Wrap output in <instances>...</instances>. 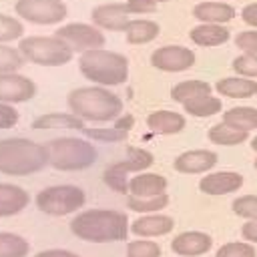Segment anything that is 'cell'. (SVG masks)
I'll return each mask as SVG.
<instances>
[{
  "instance_id": "60d3db41",
  "label": "cell",
  "mask_w": 257,
  "mask_h": 257,
  "mask_svg": "<svg viewBox=\"0 0 257 257\" xmlns=\"http://www.w3.org/2000/svg\"><path fill=\"white\" fill-rule=\"evenodd\" d=\"M126 6L131 10V14H147V12L157 10L155 0H126Z\"/></svg>"
},
{
  "instance_id": "74e56055",
  "label": "cell",
  "mask_w": 257,
  "mask_h": 257,
  "mask_svg": "<svg viewBox=\"0 0 257 257\" xmlns=\"http://www.w3.org/2000/svg\"><path fill=\"white\" fill-rule=\"evenodd\" d=\"M86 137L90 139H98V141H108V143H114V141H122L126 137L124 131L112 126V128H82Z\"/></svg>"
},
{
  "instance_id": "d6986e66",
  "label": "cell",
  "mask_w": 257,
  "mask_h": 257,
  "mask_svg": "<svg viewBox=\"0 0 257 257\" xmlns=\"http://www.w3.org/2000/svg\"><path fill=\"white\" fill-rule=\"evenodd\" d=\"M173 227H175V221L169 215H145L133 221L128 229L139 237H161L171 233Z\"/></svg>"
},
{
  "instance_id": "7a4b0ae2",
  "label": "cell",
  "mask_w": 257,
  "mask_h": 257,
  "mask_svg": "<svg viewBox=\"0 0 257 257\" xmlns=\"http://www.w3.org/2000/svg\"><path fill=\"white\" fill-rule=\"evenodd\" d=\"M48 165V151L30 139H0V173L10 177H26Z\"/></svg>"
},
{
  "instance_id": "f35d334b",
  "label": "cell",
  "mask_w": 257,
  "mask_h": 257,
  "mask_svg": "<svg viewBox=\"0 0 257 257\" xmlns=\"http://www.w3.org/2000/svg\"><path fill=\"white\" fill-rule=\"evenodd\" d=\"M237 48H241L245 54H257V30H243L235 36Z\"/></svg>"
},
{
  "instance_id": "8d00e7d4",
  "label": "cell",
  "mask_w": 257,
  "mask_h": 257,
  "mask_svg": "<svg viewBox=\"0 0 257 257\" xmlns=\"http://www.w3.org/2000/svg\"><path fill=\"white\" fill-rule=\"evenodd\" d=\"M233 70L245 78H257V54H241L233 60Z\"/></svg>"
},
{
  "instance_id": "8fae6325",
  "label": "cell",
  "mask_w": 257,
  "mask_h": 257,
  "mask_svg": "<svg viewBox=\"0 0 257 257\" xmlns=\"http://www.w3.org/2000/svg\"><path fill=\"white\" fill-rule=\"evenodd\" d=\"M197 56L191 48L179 46V44H169L161 46L151 54V64L163 72H183L195 64Z\"/></svg>"
},
{
  "instance_id": "5b68a950",
  "label": "cell",
  "mask_w": 257,
  "mask_h": 257,
  "mask_svg": "<svg viewBox=\"0 0 257 257\" xmlns=\"http://www.w3.org/2000/svg\"><path fill=\"white\" fill-rule=\"evenodd\" d=\"M48 151V165L56 171H84L96 163V149L84 141L74 137L52 139L44 145Z\"/></svg>"
},
{
  "instance_id": "6da1fadb",
  "label": "cell",
  "mask_w": 257,
  "mask_h": 257,
  "mask_svg": "<svg viewBox=\"0 0 257 257\" xmlns=\"http://www.w3.org/2000/svg\"><path fill=\"white\" fill-rule=\"evenodd\" d=\"M128 217L112 209H88L70 221V231L82 241L114 243L124 241L128 235Z\"/></svg>"
},
{
  "instance_id": "9c48e42d",
  "label": "cell",
  "mask_w": 257,
  "mask_h": 257,
  "mask_svg": "<svg viewBox=\"0 0 257 257\" xmlns=\"http://www.w3.org/2000/svg\"><path fill=\"white\" fill-rule=\"evenodd\" d=\"M16 14L32 24H58L66 18L68 10L62 0H16Z\"/></svg>"
},
{
  "instance_id": "4dcf8cb0",
  "label": "cell",
  "mask_w": 257,
  "mask_h": 257,
  "mask_svg": "<svg viewBox=\"0 0 257 257\" xmlns=\"http://www.w3.org/2000/svg\"><path fill=\"white\" fill-rule=\"evenodd\" d=\"M169 205V195H157V197H128L126 199V207L135 213H157L161 209H165Z\"/></svg>"
},
{
  "instance_id": "3957f363",
  "label": "cell",
  "mask_w": 257,
  "mask_h": 257,
  "mask_svg": "<svg viewBox=\"0 0 257 257\" xmlns=\"http://www.w3.org/2000/svg\"><path fill=\"white\" fill-rule=\"evenodd\" d=\"M68 108L82 120L108 122L120 116L122 100L104 86H82L68 92Z\"/></svg>"
},
{
  "instance_id": "f6af8a7d",
  "label": "cell",
  "mask_w": 257,
  "mask_h": 257,
  "mask_svg": "<svg viewBox=\"0 0 257 257\" xmlns=\"http://www.w3.org/2000/svg\"><path fill=\"white\" fill-rule=\"evenodd\" d=\"M135 124V118L131 116V114H124V116H118L116 118V128H120V131H124V133H128V128Z\"/></svg>"
},
{
  "instance_id": "4316f807",
  "label": "cell",
  "mask_w": 257,
  "mask_h": 257,
  "mask_svg": "<svg viewBox=\"0 0 257 257\" xmlns=\"http://www.w3.org/2000/svg\"><path fill=\"white\" fill-rule=\"evenodd\" d=\"M213 92V86L205 80H183L179 84H175L171 88V98L175 102H187L191 98H197V96H205V94H211Z\"/></svg>"
},
{
  "instance_id": "c3c4849f",
  "label": "cell",
  "mask_w": 257,
  "mask_h": 257,
  "mask_svg": "<svg viewBox=\"0 0 257 257\" xmlns=\"http://www.w3.org/2000/svg\"><path fill=\"white\" fill-rule=\"evenodd\" d=\"M155 2H157V4H159V2H169V0H155Z\"/></svg>"
},
{
  "instance_id": "ffe728a7",
  "label": "cell",
  "mask_w": 257,
  "mask_h": 257,
  "mask_svg": "<svg viewBox=\"0 0 257 257\" xmlns=\"http://www.w3.org/2000/svg\"><path fill=\"white\" fill-rule=\"evenodd\" d=\"M193 16L203 24H225L235 18V8L227 2H201L193 8Z\"/></svg>"
},
{
  "instance_id": "4fadbf2b",
  "label": "cell",
  "mask_w": 257,
  "mask_h": 257,
  "mask_svg": "<svg viewBox=\"0 0 257 257\" xmlns=\"http://www.w3.org/2000/svg\"><path fill=\"white\" fill-rule=\"evenodd\" d=\"M128 6L126 2H110V4H100L92 10V22L94 26L98 28H104V30H112V32H124L126 26H128Z\"/></svg>"
},
{
  "instance_id": "8992f818",
  "label": "cell",
  "mask_w": 257,
  "mask_h": 257,
  "mask_svg": "<svg viewBox=\"0 0 257 257\" xmlns=\"http://www.w3.org/2000/svg\"><path fill=\"white\" fill-rule=\"evenodd\" d=\"M24 60L40 66H62L72 60V48L58 36H26L18 42Z\"/></svg>"
},
{
  "instance_id": "7dc6e473",
  "label": "cell",
  "mask_w": 257,
  "mask_h": 257,
  "mask_svg": "<svg viewBox=\"0 0 257 257\" xmlns=\"http://www.w3.org/2000/svg\"><path fill=\"white\" fill-rule=\"evenodd\" d=\"M209 2H227V0H209Z\"/></svg>"
},
{
  "instance_id": "5bb4252c",
  "label": "cell",
  "mask_w": 257,
  "mask_h": 257,
  "mask_svg": "<svg viewBox=\"0 0 257 257\" xmlns=\"http://www.w3.org/2000/svg\"><path fill=\"white\" fill-rule=\"evenodd\" d=\"M243 175L235 173V171H217V173H209L201 179L199 189L205 195H213V197H221V195H229L235 193L243 187Z\"/></svg>"
},
{
  "instance_id": "d6a6232c",
  "label": "cell",
  "mask_w": 257,
  "mask_h": 257,
  "mask_svg": "<svg viewBox=\"0 0 257 257\" xmlns=\"http://www.w3.org/2000/svg\"><path fill=\"white\" fill-rule=\"evenodd\" d=\"M22 34H24V26L20 20H16L8 14H0V42L18 40Z\"/></svg>"
},
{
  "instance_id": "f1b7e54d",
  "label": "cell",
  "mask_w": 257,
  "mask_h": 257,
  "mask_svg": "<svg viewBox=\"0 0 257 257\" xmlns=\"http://www.w3.org/2000/svg\"><path fill=\"white\" fill-rule=\"evenodd\" d=\"M183 108L191 116L205 118V116L217 114L223 108V102L217 96H213V94H205V96H197V98H191V100L183 102Z\"/></svg>"
},
{
  "instance_id": "b9f144b4",
  "label": "cell",
  "mask_w": 257,
  "mask_h": 257,
  "mask_svg": "<svg viewBox=\"0 0 257 257\" xmlns=\"http://www.w3.org/2000/svg\"><path fill=\"white\" fill-rule=\"evenodd\" d=\"M241 18H243L245 24L255 26V30H257V2L247 4V6L241 10Z\"/></svg>"
},
{
  "instance_id": "ba28073f",
  "label": "cell",
  "mask_w": 257,
  "mask_h": 257,
  "mask_svg": "<svg viewBox=\"0 0 257 257\" xmlns=\"http://www.w3.org/2000/svg\"><path fill=\"white\" fill-rule=\"evenodd\" d=\"M155 163V157L139 147H128L126 149V159L112 163L104 173H102V181L116 193H128V173H139L149 169Z\"/></svg>"
},
{
  "instance_id": "d4e9b609",
  "label": "cell",
  "mask_w": 257,
  "mask_h": 257,
  "mask_svg": "<svg viewBox=\"0 0 257 257\" xmlns=\"http://www.w3.org/2000/svg\"><path fill=\"white\" fill-rule=\"evenodd\" d=\"M161 32V26L153 20H131L124 34H126V42L131 44H147L151 40H155Z\"/></svg>"
},
{
  "instance_id": "e0dca14e",
  "label": "cell",
  "mask_w": 257,
  "mask_h": 257,
  "mask_svg": "<svg viewBox=\"0 0 257 257\" xmlns=\"http://www.w3.org/2000/svg\"><path fill=\"white\" fill-rule=\"evenodd\" d=\"M30 203L26 189L10 183H0V217H12L24 211Z\"/></svg>"
},
{
  "instance_id": "f546056e",
  "label": "cell",
  "mask_w": 257,
  "mask_h": 257,
  "mask_svg": "<svg viewBox=\"0 0 257 257\" xmlns=\"http://www.w3.org/2000/svg\"><path fill=\"white\" fill-rule=\"evenodd\" d=\"M30 245L24 237L0 231V257H26Z\"/></svg>"
},
{
  "instance_id": "cb8c5ba5",
  "label": "cell",
  "mask_w": 257,
  "mask_h": 257,
  "mask_svg": "<svg viewBox=\"0 0 257 257\" xmlns=\"http://www.w3.org/2000/svg\"><path fill=\"white\" fill-rule=\"evenodd\" d=\"M209 141L215 143V145H221V147H233V145H241L247 141L249 133L247 131H241V128H235L227 122H219V124H213L207 133Z\"/></svg>"
},
{
  "instance_id": "ac0fdd59",
  "label": "cell",
  "mask_w": 257,
  "mask_h": 257,
  "mask_svg": "<svg viewBox=\"0 0 257 257\" xmlns=\"http://www.w3.org/2000/svg\"><path fill=\"white\" fill-rule=\"evenodd\" d=\"M167 179L157 173H139L128 179V193L133 197H157L167 191Z\"/></svg>"
},
{
  "instance_id": "ab89813d",
  "label": "cell",
  "mask_w": 257,
  "mask_h": 257,
  "mask_svg": "<svg viewBox=\"0 0 257 257\" xmlns=\"http://www.w3.org/2000/svg\"><path fill=\"white\" fill-rule=\"evenodd\" d=\"M18 122V110L6 102H0V128H12Z\"/></svg>"
},
{
  "instance_id": "836d02e7",
  "label": "cell",
  "mask_w": 257,
  "mask_h": 257,
  "mask_svg": "<svg viewBox=\"0 0 257 257\" xmlns=\"http://www.w3.org/2000/svg\"><path fill=\"white\" fill-rule=\"evenodd\" d=\"M126 257H161V247L149 239L131 241L126 245Z\"/></svg>"
},
{
  "instance_id": "484cf974",
  "label": "cell",
  "mask_w": 257,
  "mask_h": 257,
  "mask_svg": "<svg viewBox=\"0 0 257 257\" xmlns=\"http://www.w3.org/2000/svg\"><path fill=\"white\" fill-rule=\"evenodd\" d=\"M32 128H76L82 131L84 122L76 114H64V112H50L36 116L32 122Z\"/></svg>"
},
{
  "instance_id": "d590c367",
  "label": "cell",
  "mask_w": 257,
  "mask_h": 257,
  "mask_svg": "<svg viewBox=\"0 0 257 257\" xmlns=\"http://www.w3.org/2000/svg\"><path fill=\"white\" fill-rule=\"evenodd\" d=\"M215 257H257V251L249 243L233 241V243H225L223 247H219Z\"/></svg>"
},
{
  "instance_id": "603a6c76",
  "label": "cell",
  "mask_w": 257,
  "mask_h": 257,
  "mask_svg": "<svg viewBox=\"0 0 257 257\" xmlns=\"http://www.w3.org/2000/svg\"><path fill=\"white\" fill-rule=\"evenodd\" d=\"M229 28L223 24H199L191 28L189 38L199 46H221L229 42Z\"/></svg>"
},
{
  "instance_id": "83f0119b",
  "label": "cell",
  "mask_w": 257,
  "mask_h": 257,
  "mask_svg": "<svg viewBox=\"0 0 257 257\" xmlns=\"http://www.w3.org/2000/svg\"><path fill=\"white\" fill-rule=\"evenodd\" d=\"M223 122L241 128V131H255L257 128V108L253 106H233L229 110H225L223 114Z\"/></svg>"
},
{
  "instance_id": "44dd1931",
  "label": "cell",
  "mask_w": 257,
  "mask_h": 257,
  "mask_svg": "<svg viewBox=\"0 0 257 257\" xmlns=\"http://www.w3.org/2000/svg\"><path fill=\"white\" fill-rule=\"evenodd\" d=\"M187 120L175 110H155L147 116V126L157 135H177L185 128Z\"/></svg>"
},
{
  "instance_id": "1f68e13d",
  "label": "cell",
  "mask_w": 257,
  "mask_h": 257,
  "mask_svg": "<svg viewBox=\"0 0 257 257\" xmlns=\"http://www.w3.org/2000/svg\"><path fill=\"white\" fill-rule=\"evenodd\" d=\"M24 66V56L20 54L18 48L0 44V74L6 72H16Z\"/></svg>"
},
{
  "instance_id": "2e32d148",
  "label": "cell",
  "mask_w": 257,
  "mask_h": 257,
  "mask_svg": "<svg viewBox=\"0 0 257 257\" xmlns=\"http://www.w3.org/2000/svg\"><path fill=\"white\" fill-rule=\"evenodd\" d=\"M211 247H213V239L203 231H185L171 241V249L181 257H197L207 253Z\"/></svg>"
},
{
  "instance_id": "9a60e30c",
  "label": "cell",
  "mask_w": 257,
  "mask_h": 257,
  "mask_svg": "<svg viewBox=\"0 0 257 257\" xmlns=\"http://www.w3.org/2000/svg\"><path fill=\"white\" fill-rule=\"evenodd\" d=\"M219 157L217 153L213 151H207V149H197V151H185L181 153L173 167L175 171L179 173H185V175H197V173H205V171H211L215 165H217Z\"/></svg>"
},
{
  "instance_id": "277c9868",
  "label": "cell",
  "mask_w": 257,
  "mask_h": 257,
  "mask_svg": "<svg viewBox=\"0 0 257 257\" xmlns=\"http://www.w3.org/2000/svg\"><path fill=\"white\" fill-rule=\"evenodd\" d=\"M78 68L84 78H88L98 86H116L126 82L128 78L126 56L104 48L82 52L78 58Z\"/></svg>"
},
{
  "instance_id": "bcb514c9",
  "label": "cell",
  "mask_w": 257,
  "mask_h": 257,
  "mask_svg": "<svg viewBox=\"0 0 257 257\" xmlns=\"http://www.w3.org/2000/svg\"><path fill=\"white\" fill-rule=\"evenodd\" d=\"M251 149L257 153V137H253V139H251Z\"/></svg>"
},
{
  "instance_id": "52a82bcc",
  "label": "cell",
  "mask_w": 257,
  "mask_h": 257,
  "mask_svg": "<svg viewBox=\"0 0 257 257\" xmlns=\"http://www.w3.org/2000/svg\"><path fill=\"white\" fill-rule=\"evenodd\" d=\"M84 203H86V195L76 185H52V187L42 189L36 195L38 211L52 215V217H62V215L74 213Z\"/></svg>"
},
{
  "instance_id": "30bf717a",
  "label": "cell",
  "mask_w": 257,
  "mask_h": 257,
  "mask_svg": "<svg viewBox=\"0 0 257 257\" xmlns=\"http://www.w3.org/2000/svg\"><path fill=\"white\" fill-rule=\"evenodd\" d=\"M54 36L64 40L72 48V52H86L104 46V34L100 32V28L82 22H70L66 26H60Z\"/></svg>"
},
{
  "instance_id": "7c38bea8",
  "label": "cell",
  "mask_w": 257,
  "mask_h": 257,
  "mask_svg": "<svg viewBox=\"0 0 257 257\" xmlns=\"http://www.w3.org/2000/svg\"><path fill=\"white\" fill-rule=\"evenodd\" d=\"M36 94V84L28 76L6 72L0 74V102L14 104V102H26Z\"/></svg>"
},
{
  "instance_id": "7402d4cb",
  "label": "cell",
  "mask_w": 257,
  "mask_h": 257,
  "mask_svg": "<svg viewBox=\"0 0 257 257\" xmlns=\"http://www.w3.org/2000/svg\"><path fill=\"white\" fill-rule=\"evenodd\" d=\"M215 90L221 96H229V98H251L257 94V82L245 76H227L217 80Z\"/></svg>"
},
{
  "instance_id": "681fc988",
  "label": "cell",
  "mask_w": 257,
  "mask_h": 257,
  "mask_svg": "<svg viewBox=\"0 0 257 257\" xmlns=\"http://www.w3.org/2000/svg\"><path fill=\"white\" fill-rule=\"evenodd\" d=\"M255 169H257V159H255Z\"/></svg>"
},
{
  "instance_id": "ee69618b",
  "label": "cell",
  "mask_w": 257,
  "mask_h": 257,
  "mask_svg": "<svg viewBox=\"0 0 257 257\" xmlns=\"http://www.w3.org/2000/svg\"><path fill=\"white\" fill-rule=\"evenodd\" d=\"M34 257H78V255L72 251H66V249H46V251L36 253Z\"/></svg>"
},
{
  "instance_id": "7bdbcfd3",
  "label": "cell",
  "mask_w": 257,
  "mask_h": 257,
  "mask_svg": "<svg viewBox=\"0 0 257 257\" xmlns=\"http://www.w3.org/2000/svg\"><path fill=\"white\" fill-rule=\"evenodd\" d=\"M241 235H243L245 241L257 243V219H255V221H247V223L241 227Z\"/></svg>"
},
{
  "instance_id": "e575fe53",
  "label": "cell",
  "mask_w": 257,
  "mask_h": 257,
  "mask_svg": "<svg viewBox=\"0 0 257 257\" xmlns=\"http://www.w3.org/2000/svg\"><path fill=\"white\" fill-rule=\"evenodd\" d=\"M233 213L243 217V219H249V221H255L257 219V195H243V197H237L231 205Z\"/></svg>"
}]
</instances>
